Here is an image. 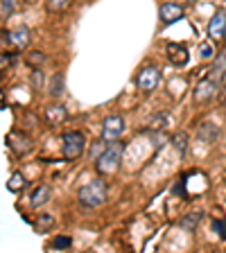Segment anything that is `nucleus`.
Segmentation results:
<instances>
[{"mask_svg": "<svg viewBox=\"0 0 226 253\" xmlns=\"http://www.w3.org/2000/svg\"><path fill=\"white\" fill-rule=\"evenodd\" d=\"M224 68H226V57L222 54V57H217L215 66H213V79H217V82H220L222 75H224Z\"/></svg>", "mask_w": 226, "mask_h": 253, "instance_id": "obj_19", "label": "nucleus"}, {"mask_svg": "<svg viewBox=\"0 0 226 253\" xmlns=\"http://www.w3.org/2000/svg\"><path fill=\"white\" fill-rule=\"evenodd\" d=\"M158 16H161L163 23H177L183 18V7L177 5V2H165V5H161V9H158Z\"/></svg>", "mask_w": 226, "mask_h": 253, "instance_id": "obj_9", "label": "nucleus"}, {"mask_svg": "<svg viewBox=\"0 0 226 253\" xmlns=\"http://www.w3.org/2000/svg\"><path fill=\"white\" fill-rule=\"evenodd\" d=\"M199 57L204 59V61H211V59H215V45L208 41H204L199 45Z\"/></svg>", "mask_w": 226, "mask_h": 253, "instance_id": "obj_18", "label": "nucleus"}, {"mask_svg": "<svg viewBox=\"0 0 226 253\" xmlns=\"http://www.w3.org/2000/svg\"><path fill=\"white\" fill-rule=\"evenodd\" d=\"M226 32V11L224 9H217L215 16L211 18L208 23V37L211 39H222Z\"/></svg>", "mask_w": 226, "mask_h": 253, "instance_id": "obj_8", "label": "nucleus"}, {"mask_svg": "<svg viewBox=\"0 0 226 253\" xmlns=\"http://www.w3.org/2000/svg\"><path fill=\"white\" fill-rule=\"evenodd\" d=\"M50 197H52V188L50 185H39L30 197V206L32 208H41V206H45L50 201Z\"/></svg>", "mask_w": 226, "mask_h": 253, "instance_id": "obj_12", "label": "nucleus"}, {"mask_svg": "<svg viewBox=\"0 0 226 253\" xmlns=\"http://www.w3.org/2000/svg\"><path fill=\"white\" fill-rule=\"evenodd\" d=\"M183 183H185V179H181L179 183L174 185V188H172V195H183Z\"/></svg>", "mask_w": 226, "mask_h": 253, "instance_id": "obj_28", "label": "nucleus"}, {"mask_svg": "<svg viewBox=\"0 0 226 253\" xmlns=\"http://www.w3.org/2000/svg\"><path fill=\"white\" fill-rule=\"evenodd\" d=\"M30 41H32L30 27L21 25V27H16V30L9 32V43H11L14 47H18V50H25V47L30 45Z\"/></svg>", "mask_w": 226, "mask_h": 253, "instance_id": "obj_10", "label": "nucleus"}, {"mask_svg": "<svg viewBox=\"0 0 226 253\" xmlns=\"http://www.w3.org/2000/svg\"><path fill=\"white\" fill-rule=\"evenodd\" d=\"M217 84H220V82L213 77L199 82V86L195 88V95H192V97H195V104H206V102H211L217 93Z\"/></svg>", "mask_w": 226, "mask_h": 253, "instance_id": "obj_7", "label": "nucleus"}, {"mask_svg": "<svg viewBox=\"0 0 226 253\" xmlns=\"http://www.w3.org/2000/svg\"><path fill=\"white\" fill-rule=\"evenodd\" d=\"M125 133V118L122 116H109L102 122V133L100 138L106 145H113V142L120 140V136Z\"/></svg>", "mask_w": 226, "mask_h": 253, "instance_id": "obj_4", "label": "nucleus"}, {"mask_svg": "<svg viewBox=\"0 0 226 253\" xmlns=\"http://www.w3.org/2000/svg\"><path fill=\"white\" fill-rule=\"evenodd\" d=\"M77 201L84 208H100L106 201V183L102 179H93L90 183L77 190Z\"/></svg>", "mask_w": 226, "mask_h": 253, "instance_id": "obj_1", "label": "nucleus"}, {"mask_svg": "<svg viewBox=\"0 0 226 253\" xmlns=\"http://www.w3.org/2000/svg\"><path fill=\"white\" fill-rule=\"evenodd\" d=\"M70 244H73V240H70L68 235H57L52 240V244H50V247H52V249H68Z\"/></svg>", "mask_w": 226, "mask_h": 253, "instance_id": "obj_22", "label": "nucleus"}, {"mask_svg": "<svg viewBox=\"0 0 226 253\" xmlns=\"http://www.w3.org/2000/svg\"><path fill=\"white\" fill-rule=\"evenodd\" d=\"M14 7H16V0H2V5H0V16L2 18H9L14 14Z\"/></svg>", "mask_w": 226, "mask_h": 253, "instance_id": "obj_24", "label": "nucleus"}, {"mask_svg": "<svg viewBox=\"0 0 226 253\" xmlns=\"http://www.w3.org/2000/svg\"><path fill=\"white\" fill-rule=\"evenodd\" d=\"M224 37H226V32H224Z\"/></svg>", "mask_w": 226, "mask_h": 253, "instance_id": "obj_31", "label": "nucleus"}, {"mask_svg": "<svg viewBox=\"0 0 226 253\" xmlns=\"http://www.w3.org/2000/svg\"><path fill=\"white\" fill-rule=\"evenodd\" d=\"M70 2H73V0H47L45 7H47L50 11H63L66 7L70 5Z\"/></svg>", "mask_w": 226, "mask_h": 253, "instance_id": "obj_21", "label": "nucleus"}, {"mask_svg": "<svg viewBox=\"0 0 226 253\" xmlns=\"http://www.w3.org/2000/svg\"><path fill=\"white\" fill-rule=\"evenodd\" d=\"M188 47L181 45V43H170L168 45V59L174 66H185L188 63Z\"/></svg>", "mask_w": 226, "mask_h": 253, "instance_id": "obj_11", "label": "nucleus"}, {"mask_svg": "<svg viewBox=\"0 0 226 253\" xmlns=\"http://www.w3.org/2000/svg\"><path fill=\"white\" fill-rule=\"evenodd\" d=\"M32 84H34V88H37V90L43 88V73H41V68H34V73H32Z\"/></svg>", "mask_w": 226, "mask_h": 253, "instance_id": "obj_26", "label": "nucleus"}, {"mask_svg": "<svg viewBox=\"0 0 226 253\" xmlns=\"http://www.w3.org/2000/svg\"><path fill=\"white\" fill-rule=\"evenodd\" d=\"M120 161H122V142H113L111 147H106L104 152L100 154V158H95V169L97 174L102 176H111L116 174L118 168H120Z\"/></svg>", "mask_w": 226, "mask_h": 253, "instance_id": "obj_2", "label": "nucleus"}, {"mask_svg": "<svg viewBox=\"0 0 226 253\" xmlns=\"http://www.w3.org/2000/svg\"><path fill=\"white\" fill-rule=\"evenodd\" d=\"M197 136L204 142H215L217 138H220V129H217V125H213V122H204V125H199V129H197Z\"/></svg>", "mask_w": 226, "mask_h": 253, "instance_id": "obj_14", "label": "nucleus"}, {"mask_svg": "<svg viewBox=\"0 0 226 253\" xmlns=\"http://www.w3.org/2000/svg\"><path fill=\"white\" fill-rule=\"evenodd\" d=\"M25 2H37V0H25Z\"/></svg>", "mask_w": 226, "mask_h": 253, "instance_id": "obj_29", "label": "nucleus"}, {"mask_svg": "<svg viewBox=\"0 0 226 253\" xmlns=\"http://www.w3.org/2000/svg\"><path fill=\"white\" fill-rule=\"evenodd\" d=\"M23 188H25V179H23V174L14 172L9 176V181H7V190H9V192H21Z\"/></svg>", "mask_w": 226, "mask_h": 253, "instance_id": "obj_17", "label": "nucleus"}, {"mask_svg": "<svg viewBox=\"0 0 226 253\" xmlns=\"http://www.w3.org/2000/svg\"><path fill=\"white\" fill-rule=\"evenodd\" d=\"M213 231H215L222 240H226V224H224V221H220V219L213 221Z\"/></svg>", "mask_w": 226, "mask_h": 253, "instance_id": "obj_27", "label": "nucleus"}, {"mask_svg": "<svg viewBox=\"0 0 226 253\" xmlns=\"http://www.w3.org/2000/svg\"><path fill=\"white\" fill-rule=\"evenodd\" d=\"M224 102H226V93H224Z\"/></svg>", "mask_w": 226, "mask_h": 253, "instance_id": "obj_30", "label": "nucleus"}, {"mask_svg": "<svg viewBox=\"0 0 226 253\" xmlns=\"http://www.w3.org/2000/svg\"><path fill=\"white\" fill-rule=\"evenodd\" d=\"M199 219H201V212H192V217H183V219H181V226L195 231V226H197V221Z\"/></svg>", "mask_w": 226, "mask_h": 253, "instance_id": "obj_23", "label": "nucleus"}, {"mask_svg": "<svg viewBox=\"0 0 226 253\" xmlns=\"http://www.w3.org/2000/svg\"><path fill=\"white\" fill-rule=\"evenodd\" d=\"M86 149V138L82 131H68L61 138V152L66 161H77Z\"/></svg>", "mask_w": 226, "mask_h": 253, "instance_id": "obj_3", "label": "nucleus"}, {"mask_svg": "<svg viewBox=\"0 0 226 253\" xmlns=\"http://www.w3.org/2000/svg\"><path fill=\"white\" fill-rule=\"evenodd\" d=\"M45 59H47L45 54H43V52H39V50H37V52H32L30 57H27V63H30L32 68H41L43 63H45Z\"/></svg>", "mask_w": 226, "mask_h": 253, "instance_id": "obj_20", "label": "nucleus"}, {"mask_svg": "<svg viewBox=\"0 0 226 253\" xmlns=\"http://www.w3.org/2000/svg\"><path fill=\"white\" fill-rule=\"evenodd\" d=\"M66 106H61V104H54V106H47L45 109V122L50 126H54V125H61L63 120H66Z\"/></svg>", "mask_w": 226, "mask_h": 253, "instance_id": "obj_13", "label": "nucleus"}, {"mask_svg": "<svg viewBox=\"0 0 226 253\" xmlns=\"http://www.w3.org/2000/svg\"><path fill=\"white\" fill-rule=\"evenodd\" d=\"M63 90H66V82H63V75H54L52 77V84H50V90L47 93L52 97H61Z\"/></svg>", "mask_w": 226, "mask_h": 253, "instance_id": "obj_16", "label": "nucleus"}, {"mask_svg": "<svg viewBox=\"0 0 226 253\" xmlns=\"http://www.w3.org/2000/svg\"><path fill=\"white\" fill-rule=\"evenodd\" d=\"M185 140H188V136H185L183 131L181 133H177V136L172 138V142H174V147L179 149V154H185Z\"/></svg>", "mask_w": 226, "mask_h": 253, "instance_id": "obj_25", "label": "nucleus"}, {"mask_svg": "<svg viewBox=\"0 0 226 253\" xmlns=\"http://www.w3.org/2000/svg\"><path fill=\"white\" fill-rule=\"evenodd\" d=\"M158 82H161V70L156 66H145L136 77V84L140 90H154L158 86Z\"/></svg>", "mask_w": 226, "mask_h": 253, "instance_id": "obj_6", "label": "nucleus"}, {"mask_svg": "<svg viewBox=\"0 0 226 253\" xmlns=\"http://www.w3.org/2000/svg\"><path fill=\"white\" fill-rule=\"evenodd\" d=\"M7 147L11 149V152L16 154V156H25V154L32 152V147H34V142H32V138L27 136V133L23 131H11L7 133Z\"/></svg>", "mask_w": 226, "mask_h": 253, "instance_id": "obj_5", "label": "nucleus"}, {"mask_svg": "<svg viewBox=\"0 0 226 253\" xmlns=\"http://www.w3.org/2000/svg\"><path fill=\"white\" fill-rule=\"evenodd\" d=\"M54 226V217L52 215H39L37 217V221H34V231L37 233H45V231H50V228Z\"/></svg>", "mask_w": 226, "mask_h": 253, "instance_id": "obj_15", "label": "nucleus"}]
</instances>
